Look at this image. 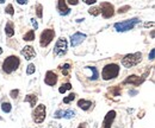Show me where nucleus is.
Returning a JSON list of instances; mask_svg holds the SVG:
<instances>
[{
	"label": "nucleus",
	"instance_id": "nucleus-38",
	"mask_svg": "<svg viewBox=\"0 0 155 128\" xmlns=\"http://www.w3.org/2000/svg\"><path fill=\"white\" fill-rule=\"evenodd\" d=\"M149 25H150V26H153V25H154V23H153V21H152V23H146V26H149Z\"/></svg>",
	"mask_w": 155,
	"mask_h": 128
},
{
	"label": "nucleus",
	"instance_id": "nucleus-40",
	"mask_svg": "<svg viewBox=\"0 0 155 128\" xmlns=\"http://www.w3.org/2000/svg\"><path fill=\"white\" fill-rule=\"evenodd\" d=\"M0 121H1V117H0Z\"/></svg>",
	"mask_w": 155,
	"mask_h": 128
},
{
	"label": "nucleus",
	"instance_id": "nucleus-19",
	"mask_svg": "<svg viewBox=\"0 0 155 128\" xmlns=\"http://www.w3.org/2000/svg\"><path fill=\"white\" fill-rule=\"evenodd\" d=\"M23 39L25 42H31V40H35V31L34 30H30L28 31L24 36H23Z\"/></svg>",
	"mask_w": 155,
	"mask_h": 128
},
{
	"label": "nucleus",
	"instance_id": "nucleus-36",
	"mask_svg": "<svg viewBox=\"0 0 155 128\" xmlns=\"http://www.w3.org/2000/svg\"><path fill=\"white\" fill-rule=\"evenodd\" d=\"M17 2H18L19 5H26V4H28L26 0H17Z\"/></svg>",
	"mask_w": 155,
	"mask_h": 128
},
{
	"label": "nucleus",
	"instance_id": "nucleus-4",
	"mask_svg": "<svg viewBox=\"0 0 155 128\" xmlns=\"http://www.w3.org/2000/svg\"><path fill=\"white\" fill-rule=\"evenodd\" d=\"M138 23H140V19L138 18H131L128 19V20H124V21L116 23L114 26H115L117 32H125V31L133 30Z\"/></svg>",
	"mask_w": 155,
	"mask_h": 128
},
{
	"label": "nucleus",
	"instance_id": "nucleus-9",
	"mask_svg": "<svg viewBox=\"0 0 155 128\" xmlns=\"http://www.w3.org/2000/svg\"><path fill=\"white\" fill-rule=\"evenodd\" d=\"M115 119H116V110L107 111V114L105 115V117H104V120L101 122V127L100 128H111Z\"/></svg>",
	"mask_w": 155,
	"mask_h": 128
},
{
	"label": "nucleus",
	"instance_id": "nucleus-22",
	"mask_svg": "<svg viewBox=\"0 0 155 128\" xmlns=\"http://www.w3.org/2000/svg\"><path fill=\"white\" fill-rule=\"evenodd\" d=\"M1 110H2L4 113H10V111L12 110L11 103H10V102H2V103H1Z\"/></svg>",
	"mask_w": 155,
	"mask_h": 128
},
{
	"label": "nucleus",
	"instance_id": "nucleus-13",
	"mask_svg": "<svg viewBox=\"0 0 155 128\" xmlns=\"http://www.w3.org/2000/svg\"><path fill=\"white\" fill-rule=\"evenodd\" d=\"M58 11L60 16H68L71 13V8L68 7L66 0H58Z\"/></svg>",
	"mask_w": 155,
	"mask_h": 128
},
{
	"label": "nucleus",
	"instance_id": "nucleus-5",
	"mask_svg": "<svg viewBox=\"0 0 155 128\" xmlns=\"http://www.w3.org/2000/svg\"><path fill=\"white\" fill-rule=\"evenodd\" d=\"M32 120L35 123H42L45 120V115H47V108L44 105H38L36 106L32 110Z\"/></svg>",
	"mask_w": 155,
	"mask_h": 128
},
{
	"label": "nucleus",
	"instance_id": "nucleus-2",
	"mask_svg": "<svg viewBox=\"0 0 155 128\" xmlns=\"http://www.w3.org/2000/svg\"><path fill=\"white\" fill-rule=\"evenodd\" d=\"M118 73H119V65L116 63H110V64H106L103 68L101 77H103L104 81H110V80L116 78Z\"/></svg>",
	"mask_w": 155,
	"mask_h": 128
},
{
	"label": "nucleus",
	"instance_id": "nucleus-30",
	"mask_svg": "<svg viewBox=\"0 0 155 128\" xmlns=\"http://www.w3.org/2000/svg\"><path fill=\"white\" fill-rule=\"evenodd\" d=\"M63 111H64V110H58L53 116H54L55 119H61V117H63Z\"/></svg>",
	"mask_w": 155,
	"mask_h": 128
},
{
	"label": "nucleus",
	"instance_id": "nucleus-28",
	"mask_svg": "<svg viewBox=\"0 0 155 128\" xmlns=\"http://www.w3.org/2000/svg\"><path fill=\"white\" fill-rule=\"evenodd\" d=\"M43 7H42V5L41 4H37L36 5V14H37V17L38 18H42L43 17Z\"/></svg>",
	"mask_w": 155,
	"mask_h": 128
},
{
	"label": "nucleus",
	"instance_id": "nucleus-31",
	"mask_svg": "<svg viewBox=\"0 0 155 128\" xmlns=\"http://www.w3.org/2000/svg\"><path fill=\"white\" fill-rule=\"evenodd\" d=\"M129 8H130V6H128V5H127V6H123V7H120V8L118 10V12H119V13H124L125 10H129Z\"/></svg>",
	"mask_w": 155,
	"mask_h": 128
},
{
	"label": "nucleus",
	"instance_id": "nucleus-18",
	"mask_svg": "<svg viewBox=\"0 0 155 128\" xmlns=\"http://www.w3.org/2000/svg\"><path fill=\"white\" fill-rule=\"evenodd\" d=\"M85 69L91 70V75L88 76V78H90V80H92V81L98 80V77H99V73H98V69L96 68V67H86Z\"/></svg>",
	"mask_w": 155,
	"mask_h": 128
},
{
	"label": "nucleus",
	"instance_id": "nucleus-1",
	"mask_svg": "<svg viewBox=\"0 0 155 128\" xmlns=\"http://www.w3.org/2000/svg\"><path fill=\"white\" fill-rule=\"evenodd\" d=\"M20 65V59L17 56H8L2 62V71L6 73H12L16 71Z\"/></svg>",
	"mask_w": 155,
	"mask_h": 128
},
{
	"label": "nucleus",
	"instance_id": "nucleus-16",
	"mask_svg": "<svg viewBox=\"0 0 155 128\" xmlns=\"http://www.w3.org/2000/svg\"><path fill=\"white\" fill-rule=\"evenodd\" d=\"M92 106H93V103L91 101H87V100H84V98L78 101V107L82 110H88Z\"/></svg>",
	"mask_w": 155,
	"mask_h": 128
},
{
	"label": "nucleus",
	"instance_id": "nucleus-7",
	"mask_svg": "<svg viewBox=\"0 0 155 128\" xmlns=\"http://www.w3.org/2000/svg\"><path fill=\"white\" fill-rule=\"evenodd\" d=\"M67 49H68L67 39H66L64 37H61V38H58V42H56V44H55V48H54V55L55 56L66 55Z\"/></svg>",
	"mask_w": 155,
	"mask_h": 128
},
{
	"label": "nucleus",
	"instance_id": "nucleus-34",
	"mask_svg": "<svg viewBox=\"0 0 155 128\" xmlns=\"http://www.w3.org/2000/svg\"><path fill=\"white\" fill-rule=\"evenodd\" d=\"M85 1V4H87V5H94L96 2H97V0H84Z\"/></svg>",
	"mask_w": 155,
	"mask_h": 128
},
{
	"label": "nucleus",
	"instance_id": "nucleus-17",
	"mask_svg": "<svg viewBox=\"0 0 155 128\" xmlns=\"http://www.w3.org/2000/svg\"><path fill=\"white\" fill-rule=\"evenodd\" d=\"M5 33H6L7 37H13V35H15V27H13V23L12 21H7L6 23Z\"/></svg>",
	"mask_w": 155,
	"mask_h": 128
},
{
	"label": "nucleus",
	"instance_id": "nucleus-21",
	"mask_svg": "<svg viewBox=\"0 0 155 128\" xmlns=\"http://www.w3.org/2000/svg\"><path fill=\"white\" fill-rule=\"evenodd\" d=\"M72 89V84L71 83H63L60 88H58V92L60 94H64L67 90H71Z\"/></svg>",
	"mask_w": 155,
	"mask_h": 128
},
{
	"label": "nucleus",
	"instance_id": "nucleus-35",
	"mask_svg": "<svg viewBox=\"0 0 155 128\" xmlns=\"http://www.w3.org/2000/svg\"><path fill=\"white\" fill-rule=\"evenodd\" d=\"M31 23H32V25H34V27H35V31L38 29V24H37V21L35 20V19H31Z\"/></svg>",
	"mask_w": 155,
	"mask_h": 128
},
{
	"label": "nucleus",
	"instance_id": "nucleus-20",
	"mask_svg": "<svg viewBox=\"0 0 155 128\" xmlns=\"http://www.w3.org/2000/svg\"><path fill=\"white\" fill-rule=\"evenodd\" d=\"M60 70H61V73H63L64 76H68V75H69V71H71V64L66 63V64L61 65V67H60Z\"/></svg>",
	"mask_w": 155,
	"mask_h": 128
},
{
	"label": "nucleus",
	"instance_id": "nucleus-6",
	"mask_svg": "<svg viewBox=\"0 0 155 128\" xmlns=\"http://www.w3.org/2000/svg\"><path fill=\"white\" fill-rule=\"evenodd\" d=\"M55 37V31L53 29H47L44 30L42 33H41V37H39V45L42 48H47L54 39Z\"/></svg>",
	"mask_w": 155,
	"mask_h": 128
},
{
	"label": "nucleus",
	"instance_id": "nucleus-14",
	"mask_svg": "<svg viewBox=\"0 0 155 128\" xmlns=\"http://www.w3.org/2000/svg\"><path fill=\"white\" fill-rule=\"evenodd\" d=\"M144 81V78H140L138 76H136V75H131V76H129L127 80H124V84H128V83H130V84H133V86H140L142 82Z\"/></svg>",
	"mask_w": 155,
	"mask_h": 128
},
{
	"label": "nucleus",
	"instance_id": "nucleus-15",
	"mask_svg": "<svg viewBox=\"0 0 155 128\" xmlns=\"http://www.w3.org/2000/svg\"><path fill=\"white\" fill-rule=\"evenodd\" d=\"M37 100H38V97H37L36 94H29V95L25 96L24 102H28L31 108H35V106H36V103H37Z\"/></svg>",
	"mask_w": 155,
	"mask_h": 128
},
{
	"label": "nucleus",
	"instance_id": "nucleus-8",
	"mask_svg": "<svg viewBox=\"0 0 155 128\" xmlns=\"http://www.w3.org/2000/svg\"><path fill=\"white\" fill-rule=\"evenodd\" d=\"M99 10H100L101 16L106 19L114 17V14H115V7H114V5H112L111 2H106V1L100 2Z\"/></svg>",
	"mask_w": 155,
	"mask_h": 128
},
{
	"label": "nucleus",
	"instance_id": "nucleus-39",
	"mask_svg": "<svg viewBox=\"0 0 155 128\" xmlns=\"http://www.w3.org/2000/svg\"><path fill=\"white\" fill-rule=\"evenodd\" d=\"M1 54H2V49L0 48V55H1Z\"/></svg>",
	"mask_w": 155,
	"mask_h": 128
},
{
	"label": "nucleus",
	"instance_id": "nucleus-26",
	"mask_svg": "<svg viewBox=\"0 0 155 128\" xmlns=\"http://www.w3.org/2000/svg\"><path fill=\"white\" fill-rule=\"evenodd\" d=\"M35 71H36V67H35V64L30 63V64L28 65V68H26V73H28V75H32Z\"/></svg>",
	"mask_w": 155,
	"mask_h": 128
},
{
	"label": "nucleus",
	"instance_id": "nucleus-32",
	"mask_svg": "<svg viewBox=\"0 0 155 128\" xmlns=\"http://www.w3.org/2000/svg\"><path fill=\"white\" fill-rule=\"evenodd\" d=\"M66 2H67V5H78L79 4L78 0H67Z\"/></svg>",
	"mask_w": 155,
	"mask_h": 128
},
{
	"label": "nucleus",
	"instance_id": "nucleus-25",
	"mask_svg": "<svg viewBox=\"0 0 155 128\" xmlns=\"http://www.w3.org/2000/svg\"><path fill=\"white\" fill-rule=\"evenodd\" d=\"M75 94L74 92H72V94H69L67 97H64L63 98V103H69V102H72V101H74V98H75Z\"/></svg>",
	"mask_w": 155,
	"mask_h": 128
},
{
	"label": "nucleus",
	"instance_id": "nucleus-3",
	"mask_svg": "<svg viewBox=\"0 0 155 128\" xmlns=\"http://www.w3.org/2000/svg\"><path fill=\"white\" fill-rule=\"evenodd\" d=\"M142 61V54L141 52H135V54H129V55H125L122 58V65L124 68H133L137 65L140 62Z\"/></svg>",
	"mask_w": 155,
	"mask_h": 128
},
{
	"label": "nucleus",
	"instance_id": "nucleus-33",
	"mask_svg": "<svg viewBox=\"0 0 155 128\" xmlns=\"http://www.w3.org/2000/svg\"><path fill=\"white\" fill-rule=\"evenodd\" d=\"M154 54H155V50L154 49H152V50H150V54H149V56H148V58H149L150 61H154Z\"/></svg>",
	"mask_w": 155,
	"mask_h": 128
},
{
	"label": "nucleus",
	"instance_id": "nucleus-24",
	"mask_svg": "<svg viewBox=\"0 0 155 128\" xmlns=\"http://www.w3.org/2000/svg\"><path fill=\"white\" fill-rule=\"evenodd\" d=\"M88 13H90L91 16L97 17V16L100 14V10H99V7H91V8L88 10Z\"/></svg>",
	"mask_w": 155,
	"mask_h": 128
},
{
	"label": "nucleus",
	"instance_id": "nucleus-27",
	"mask_svg": "<svg viewBox=\"0 0 155 128\" xmlns=\"http://www.w3.org/2000/svg\"><path fill=\"white\" fill-rule=\"evenodd\" d=\"M5 12H6L7 14H10V16H13V14H15L13 5H12V4H8V5L6 6V8H5Z\"/></svg>",
	"mask_w": 155,
	"mask_h": 128
},
{
	"label": "nucleus",
	"instance_id": "nucleus-37",
	"mask_svg": "<svg viewBox=\"0 0 155 128\" xmlns=\"http://www.w3.org/2000/svg\"><path fill=\"white\" fill-rule=\"evenodd\" d=\"M78 128H87V123H86V122H82V123L79 125V127Z\"/></svg>",
	"mask_w": 155,
	"mask_h": 128
},
{
	"label": "nucleus",
	"instance_id": "nucleus-10",
	"mask_svg": "<svg viewBox=\"0 0 155 128\" xmlns=\"http://www.w3.org/2000/svg\"><path fill=\"white\" fill-rule=\"evenodd\" d=\"M58 75L54 73V71H51V70H49V71H47L45 73V77H44V83L47 84V86H50V87H54L56 83H58Z\"/></svg>",
	"mask_w": 155,
	"mask_h": 128
},
{
	"label": "nucleus",
	"instance_id": "nucleus-23",
	"mask_svg": "<svg viewBox=\"0 0 155 128\" xmlns=\"http://www.w3.org/2000/svg\"><path fill=\"white\" fill-rule=\"evenodd\" d=\"M75 116V111L72 109L69 110H64L63 111V119H72Z\"/></svg>",
	"mask_w": 155,
	"mask_h": 128
},
{
	"label": "nucleus",
	"instance_id": "nucleus-29",
	"mask_svg": "<svg viewBox=\"0 0 155 128\" xmlns=\"http://www.w3.org/2000/svg\"><path fill=\"white\" fill-rule=\"evenodd\" d=\"M18 94H19V90H18V89H13V90H11V92H10V96H11L12 98H15V100H16V98L18 97Z\"/></svg>",
	"mask_w": 155,
	"mask_h": 128
},
{
	"label": "nucleus",
	"instance_id": "nucleus-11",
	"mask_svg": "<svg viewBox=\"0 0 155 128\" xmlns=\"http://www.w3.org/2000/svg\"><path fill=\"white\" fill-rule=\"evenodd\" d=\"M20 54H21V56L25 57L26 61H30V59H32L34 57H36V51H35V49H34L32 46H30V45L24 46V48L21 49Z\"/></svg>",
	"mask_w": 155,
	"mask_h": 128
},
{
	"label": "nucleus",
	"instance_id": "nucleus-12",
	"mask_svg": "<svg viewBox=\"0 0 155 128\" xmlns=\"http://www.w3.org/2000/svg\"><path fill=\"white\" fill-rule=\"evenodd\" d=\"M86 35L85 33H81V32H75L73 36L71 37V45L73 46V48H75L78 46L79 44H81L85 39H86Z\"/></svg>",
	"mask_w": 155,
	"mask_h": 128
}]
</instances>
